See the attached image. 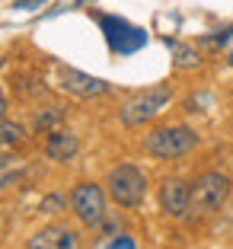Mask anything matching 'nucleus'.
Listing matches in <instances>:
<instances>
[{"mask_svg": "<svg viewBox=\"0 0 233 249\" xmlns=\"http://www.w3.org/2000/svg\"><path fill=\"white\" fill-rule=\"evenodd\" d=\"M26 249H83V243H80V233H77V230L51 224V227L38 230Z\"/></svg>", "mask_w": 233, "mask_h": 249, "instance_id": "obj_9", "label": "nucleus"}, {"mask_svg": "<svg viewBox=\"0 0 233 249\" xmlns=\"http://www.w3.org/2000/svg\"><path fill=\"white\" fill-rule=\"evenodd\" d=\"M58 83H61L64 93L83 96V99L109 93V83L106 80H99V77H93V73H83V71H77V67H67V64H58Z\"/></svg>", "mask_w": 233, "mask_h": 249, "instance_id": "obj_7", "label": "nucleus"}, {"mask_svg": "<svg viewBox=\"0 0 233 249\" xmlns=\"http://www.w3.org/2000/svg\"><path fill=\"white\" fill-rule=\"evenodd\" d=\"M71 208L80 224L99 227L106 220V189L99 182H77L71 192Z\"/></svg>", "mask_w": 233, "mask_h": 249, "instance_id": "obj_6", "label": "nucleus"}, {"mask_svg": "<svg viewBox=\"0 0 233 249\" xmlns=\"http://www.w3.org/2000/svg\"><path fill=\"white\" fill-rule=\"evenodd\" d=\"M64 115H67L64 106H45V109L36 112V118H32V128H36V131H54V128L64 122Z\"/></svg>", "mask_w": 233, "mask_h": 249, "instance_id": "obj_11", "label": "nucleus"}, {"mask_svg": "<svg viewBox=\"0 0 233 249\" xmlns=\"http://www.w3.org/2000/svg\"><path fill=\"white\" fill-rule=\"evenodd\" d=\"M96 22H99L102 36H106V45L109 52L118 54V58H128V54L141 52L147 45V32L134 22L122 19V16H112V13H96Z\"/></svg>", "mask_w": 233, "mask_h": 249, "instance_id": "obj_5", "label": "nucleus"}, {"mask_svg": "<svg viewBox=\"0 0 233 249\" xmlns=\"http://www.w3.org/2000/svg\"><path fill=\"white\" fill-rule=\"evenodd\" d=\"M189 205H192V185L185 179H163L160 185V208L166 217H185L189 214Z\"/></svg>", "mask_w": 233, "mask_h": 249, "instance_id": "obj_8", "label": "nucleus"}, {"mask_svg": "<svg viewBox=\"0 0 233 249\" xmlns=\"http://www.w3.org/2000/svg\"><path fill=\"white\" fill-rule=\"evenodd\" d=\"M173 99V89L169 83H157L150 89H141L131 99H125V106L118 109V122L128 124V128H138V124H147L150 118H157Z\"/></svg>", "mask_w": 233, "mask_h": 249, "instance_id": "obj_3", "label": "nucleus"}, {"mask_svg": "<svg viewBox=\"0 0 233 249\" xmlns=\"http://www.w3.org/2000/svg\"><path fill=\"white\" fill-rule=\"evenodd\" d=\"M48 0H13V10L16 13H29V10H38V7H45Z\"/></svg>", "mask_w": 233, "mask_h": 249, "instance_id": "obj_15", "label": "nucleus"}, {"mask_svg": "<svg viewBox=\"0 0 233 249\" xmlns=\"http://www.w3.org/2000/svg\"><path fill=\"white\" fill-rule=\"evenodd\" d=\"M61 208H64V201H61L58 195H51V198H45V201H42V211L45 214H58Z\"/></svg>", "mask_w": 233, "mask_h": 249, "instance_id": "obj_16", "label": "nucleus"}, {"mask_svg": "<svg viewBox=\"0 0 233 249\" xmlns=\"http://www.w3.org/2000/svg\"><path fill=\"white\" fill-rule=\"evenodd\" d=\"M3 118H7V99L0 96V122H3Z\"/></svg>", "mask_w": 233, "mask_h": 249, "instance_id": "obj_17", "label": "nucleus"}, {"mask_svg": "<svg viewBox=\"0 0 233 249\" xmlns=\"http://www.w3.org/2000/svg\"><path fill=\"white\" fill-rule=\"evenodd\" d=\"M106 192L118 208H138L147 195V176L134 163H118L106 176Z\"/></svg>", "mask_w": 233, "mask_h": 249, "instance_id": "obj_4", "label": "nucleus"}, {"mask_svg": "<svg viewBox=\"0 0 233 249\" xmlns=\"http://www.w3.org/2000/svg\"><path fill=\"white\" fill-rule=\"evenodd\" d=\"M230 64H233V54H230Z\"/></svg>", "mask_w": 233, "mask_h": 249, "instance_id": "obj_19", "label": "nucleus"}, {"mask_svg": "<svg viewBox=\"0 0 233 249\" xmlns=\"http://www.w3.org/2000/svg\"><path fill=\"white\" fill-rule=\"evenodd\" d=\"M109 249H138V243H134L131 233H115L109 243Z\"/></svg>", "mask_w": 233, "mask_h": 249, "instance_id": "obj_14", "label": "nucleus"}, {"mask_svg": "<svg viewBox=\"0 0 233 249\" xmlns=\"http://www.w3.org/2000/svg\"><path fill=\"white\" fill-rule=\"evenodd\" d=\"M230 176L220 173V169H208L192 182V205H189V214L195 217H211L214 211L224 208V201L230 198Z\"/></svg>", "mask_w": 233, "mask_h": 249, "instance_id": "obj_1", "label": "nucleus"}, {"mask_svg": "<svg viewBox=\"0 0 233 249\" xmlns=\"http://www.w3.org/2000/svg\"><path fill=\"white\" fill-rule=\"evenodd\" d=\"M77 150H80V138L73 131H67V128H54L45 138V157L54 163H67Z\"/></svg>", "mask_w": 233, "mask_h": 249, "instance_id": "obj_10", "label": "nucleus"}, {"mask_svg": "<svg viewBox=\"0 0 233 249\" xmlns=\"http://www.w3.org/2000/svg\"><path fill=\"white\" fill-rule=\"evenodd\" d=\"M77 3H80V0H77Z\"/></svg>", "mask_w": 233, "mask_h": 249, "instance_id": "obj_20", "label": "nucleus"}, {"mask_svg": "<svg viewBox=\"0 0 233 249\" xmlns=\"http://www.w3.org/2000/svg\"><path fill=\"white\" fill-rule=\"evenodd\" d=\"M198 147V134L185 124H163L144 138V150L157 160H179Z\"/></svg>", "mask_w": 233, "mask_h": 249, "instance_id": "obj_2", "label": "nucleus"}, {"mask_svg": "<svg viewBox=\"0 0 233 249\" xmlns=\"http://www.w3.org/2000/svg\"><path fill=\"white\" fill-rule=\"evenodd\" d=\"M166 45L173 48V54H176V67H198L201 64V58H198V52L192 48V45H182V42H173V38H166Z\"/></svg>", "mask_w": 233, "mask_h": 249, "instance_id": "obj_12", "label": "nucleus"}, {"mask_svg": "<svg viewBox=\"0 0 233 249\" xmlns=\"http://www.w3.org/2000/svg\"><path fill=\"white\" fill-rule=\"evenodd\" d=\"M7 166H10V157L3 154V150H0V169H7Z\"/></svg>", "mask_w": 233, "mask_h": 249, "instance_id": "obj_18", "label": "nucleus"}, {"mask_svg": "<svg viewBox=\"0 0 233 249\" xmlns=\"http://www.w3.org/2000/svg\"><path fill=\"white\" fill-rule=\"evenodd\" d=\"M26 141V128H22L19 122H0V150L3 147H16V144H22Z\"/></svg>", "mask_w": 233, "mask_h": 249, "instance_id": "obj_13", "label": "nucleus"}]
</instances>
